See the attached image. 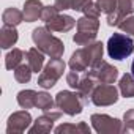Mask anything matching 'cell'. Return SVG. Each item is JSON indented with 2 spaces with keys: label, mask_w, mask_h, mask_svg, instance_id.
<instances>
[{
  "label": "cell",
  "mask_w": 134,
  "mask_h": 134,
  "mask_svg": "<svg viewBox=\"0 0 134 134\" xmlns=\"http://www.w3.org/2000/svg\"><path fill=\"white\" fill-rule=\"evenodd\" d=\"M103 52H104V44L101 41H93V43L74 51L68 65L74 71H79V73L87 71L103 60Z\"/></svg>",
  "instance_id": "cell-1"
},
{
  "label": "cell",
  "mask_w": 134,
  "mask_h": 134,
  "mask_svg": "<svg viewBox=\"0 0 134 134\" xmlns=\"http://www.w3.org/2000/svg\"><path fill=\"white\" fill-rule=\"evenodd\" d=\"M32 40L35 43V46L38 49H41L51 58H62V55L65 52V44H63V41L60 38L54 36L46 25L33 29Z\"/></svg>",
  "instance_id": "cell-2"
},
{
  "label": "cell",
  "mask_w": 134,
  "mask_h": 134,
  "mask_svg": "<svg viewBox=\"0 0 134 134\" xmlns=\"http://www.w3.org/2000/svg\"><path fill=\"white\" fill-rule=\"evenodd\" d=\"M88 104V99L84 98L77 90L70 92V90H62L55 95V107H58L63 114L74 117L79 115L84 110V106Z\"/></svg>",
  "instance_id": "cell-3"
},
{
  "label": "cell",
  "mask_w": 134,
  "mask_h": 134,
  "mask_svg": "<svg viewBox=\"0 0 134 134\" xmlns=\"http://www.w3.org/2000/svg\"><path fill=\"white\" fill-rule=\"evenodd\" d=\"M77 32L73 36V41L77 46H87L93 41H96V35L99 30V21L98 18H90V16H82L76 22Z\"/></svg>",
  "instance_id": "cell-4"
},
{
  "label": "cell",
  "mask_w": 134,
  "mask_h": 134,
  "mask_svg": "<svg viewBox=\"0 0 134 134\" xmlns=\"http://www.w3.org/2000/svg\"><path fill=\"white\" fill-rule=\"evenodd\" d=\"M134 52V41L129 35L114 33L107 41V54L114 60H125Z\"/></svg>",
  "instance_id": "cell-5"
},
{
  "label": "cell",
  "mask_w": 134,
  "mask_h": 134,
  "mask_svg": "<svg viewBox=\"0 0 134 134\" xmlns=\"http://www.w3.org/2000/svg\"><path fill=\"white\" fill-rule=\"evenodd\" d=\"M65 68H66V63L62 58H51L38 76V85L44 90L52 88L57 84V81L63 76Z\"/></svg>",
  "instance_id": "cell-6"
},
{
  "label": "cell",
  "mask_w": 134,
  "mask_h": 134,
  "mask_svg": "<svg viewBox=\"0 0 134 134\" xmlns=\"http://www.w3.org/2000/svg\"><path fill=\"white\" fill-rule=\"evenodd\" d=\"M92 126L99 134H118L123 132V121L107 114H93L90 117Z\"/></svg>",
  "instance_id": "cell-7"
},
{
  "label": "cell",
  "mask_w": 134,
  "mask_h": 134,
  "mask_svg": "<svg viewBox=\"0 0 134 134\" xmlns=\"http://www.w3.org/2000/svg\"><path fill=\"white\" fill-rule=\"evenodd\" d=\"M92 103L98 107L112 106L118 101V88L112 84H99L92 93Z\"/></svg>",
  "instance_id": "cell-8"
},
{
  "label": "cell",
  "mask_w": 134,
  "mask_h": 134,
  "mask_svg": "<svg viewBox=\"0 0 134 134\" xmlns=\"http://www.w3.org/2000/svg\"><path fill=\"white\" fill-rule=\"evenodd\" d=\"M32 123H33L32 115L25 109L13 112L8 117V121H7V134H21V132H25V131H29V128L32 126Z\"/></svg>",
  "instance_id": "cell-9"
},
{
  "label": "cell",
  "mask_w": 134,
  "mask_h": 134,
  "mask_svg": "<svg viewBox=\"0 0 134 134\" xmlns=\"http://www.w3.org/2000/svg\"><path fill=\"white\" fill-rule=\"evenodd\" d=\"M62 117V110L57 112V110H49V112H44L43 115H40L33 125L29 128V132L30 134H46V132H51L54 129V123Z\"/></svg>",
  "instance_id": "cell-10"
},
{
  "label": "cell",
  "mask_w": 134,
  "mask_h": 134,
  "mask_svg": "<svg viewBox=\"0 0 134 134\" xmlns=\"http://www.w3.org/2000/svg\"><path fill=\"white\" fill-rule=\"evenodd\" d=\"M90 73L98 79L99 84H114L118 77V70L104 60H101L98 65L90 68Z\"/></svg>",
  "instance_id": "cell-11"
},
{
  "label": "cell",
  "mask_w": 134,
  "mask_h": 134,
  "mask_svg": "<svg viewBox=\"0 0 134 134\" xmlns=\"http://www.w3.org/2000/svg\"><path fill=\"white\" fill-rule=\"evenodd\" d=\"M134 13V0H118L117 3V10L110 14H107V25L110 27H118V24L131 16Z\"/></svg>",
  "instance_id": "cell-12"
},
{
  "label": "cell",
  "mask_w": 134,
  "mask_h": 134,
  "mask_svg": "<svg viewBox=\"0 0 134 134\" xmlns=\"http://www.w3.org/2000/svg\"><path fill=\"white\" fill-rule=\"evenodd\" d=\"M76 25V21L74 18L68 16V14H57L55 18H52L49 22H46V27L51 30V32H70L73 27Z\"/></svg>",
  "instance_id": "cell-13"
},
{
  "label": "cell",
  "mask_w": 134,
  "mask_h": 134,
  "mask_svg": "<svg viewBox=\"0 0 134 134\" xmlns=\"http://www.w3.org/2000/svg\"><path fill=\"white\" fill-rule=\"evenodd\" d=\"M99 82H98V79L90 73V70L88 71H85L82 76H81V81H79V85H77V92L84 96V98H87L88 101H92L90 98H92V93H93V90L96 88V85H98Z\"/></svg>",
  "instance_id": "cell-14"
},
{
  "label": "cell",
  "mask_w": 134,
  "mask_h": 134,
  "mask_svg": "<svg viewBox=\"0 0 134 134\" xmlns=\"http://www.w3.org/2000/svg\"><path fill=\"white\" fill-rule=\"evenodd\" d=\"M44 5L41 3V0H25L24 2V21L25 22H35L38 19H41V13H43Z\"/></svg>",
  "instance_id": "cell-15"
},
{
  "label": "cell",
  "mask_w": 134,
  "mask_h": 134,
  "mask_svg": "<svg viewBox=\"0 0 134 134\" xmlns=\"http://www.w3.org/2000/svg\"><path fill=\"white\" fill-rule=\"evenodd\" d=\"M19 40V33L16 27L13 25H3L0 30V47L2 49H10L13 47Z\"/></svg>",
  "instance_id": "cell-16"
},
{
  "label": "cell",
  "mask_w": 134,
  "mask_h": 134,
  "mask_svg": "<svg viewBox=\"0 0 134 134\" xmlns=\"http://www.w3.org/2000/svg\"><path fill=\"white\" fill-rule=\"evenodd\" d=\"M44 52L41 49H38L36 46L35 47H30L27 51V63L30 65V68L33 70V73H41L43 71V66H44Z\"/></svg>",
  "instance_id": "cell-17"
},
{
  "label": "cell",
  "mask_w": 134,
  "mask_h": 134,
  "mask_svg": "<svg viewBox=\"0 0 134 134\" xmlns=\"http://www.w3.org/2000/svg\"><path fill=\"white\" fill-rule=\"evenodd\" d=\"M55 134H90V126L85 121H79V123H62L60 126H57Z\"/></svg>",
  "instance_id": "cell-18"
},
{
  "label": "cell",
  "mask_w": 134,
  "mask_h": 134,
  "mask_svg": "<svg viewBox=\"0 0 134 134\" xmlns=\"http://www.w3.org/2000/svg\"><path fill=\"white\" fill-rule=\"evenodd\" d=\"M25 58H27V52H24L22 49L13 47V51H10L5 57V68L14 71L21 63H24Z\"/></svg>",
  "instance_id": "cell-19"
},
{
  "label": "cell",
  "mask_w": 134,
  "mask_h": 134,
  "mask_svg": "<svg viewBox=\"0 0 134 134\" xmlns=\"http://www.w3.org/2000/svg\"><path fill=\"white\" fill-rule=\"evenodd\" d=\"M93 2V0H54V5L60 10H74V11H84V8Z\"/></svg>",
  "instance_id": "cell-20"
},
{
  "label": "cell",
  "mask_w": 134,
  "mask_h": 134,
  "mask_svg": "<svg viewBox=\"0 0 134 134\" xmlns=\"http://www.w3.org/2000/svg\"><path fill=\"white\" fill-rule=\"evenodd\" d=\"M2 21H3V25H13V27H16V25H19L24 21V13L21 10L14 8V7L7 8L3 11V14H2Z\"/></svg>",
  "instance_id": "cell-21"
},
{
  "label": "cell",
  "mask_w": 134,
  "mask_h": 134,
  "mask_svg": "<svg viewBox=\"0 0 134 134\" xmlns=\"http://www.w3.org/2000/svg\"><path fill=\"white\" fill-rule=\"evenodd\" d=\"M36 95H38V92H35V90H21L16 96L18 104L22 109H32L36 106Z\"/></svg>",
  "instance_id": "cell-22"
},
{
  "label": "cell",
  "mask_w": 134,
  "mask_h": 134,
  "mask_svg": "<svg viewBox=\"0 0 134 134\" xmlns=\"http://www.w3.org/2000/svg\"><path fill=\"white\" fill-rule=\"evenodd\" d=\"M118 90H120L121 96H125V98H134V76L129 74V73H125L120 77Z\"/></svg>",
  "instance_id": "cell-23"
},
{
  "label": "cell",
  "mask_w": 134,
  "mask_h": 134,
  "mask_svg": "<svg viewBox=\"0 0 134 134\" xmlns=\"http://www.w3.org/2000/svg\"><path fill=\"white\" fill-rule=\"evenodd\" d=\"M54 106H55V99H52V96L49 93L38 92V95H36V106L35 107H38L43 112H49V110L54 109Z\"/></svg>",
  "instance_id": "cell-24"
},
{
  "label": "cell",
  "mask_w": 134,
  "mask_h": 134,
  "mask_svg": "<svg viewBox=\"0 0 134 134\" xmlns=\"http://www.w3.org/2000/svg\"><path fill=\"white\" fill-rule=\"evenodd\" d=\"M32 73H33V70L30 68L29 63H21L18 68L14 70V79L19 84H27L32 79Z\"/></svg>",
  "instance_id": "cell-25"
},
{
  "label": "cell",
  "mask_w": 134,
  "mask_h": 134,
  "mask_svg": "<svg viewBox=\"0 0 134 134\" xmlns=\"http://www.w3.org/2000/svg\"><path fill=\"white\" fill-rule=\"evenodd\" d=\"M118 29H120L123 33L129 35L131 38H134V16H128V18H125V19L118 24Z\"/></svg>",
  "instance_id": "cell-26"
},
{
  "label": "cell",
  "mask_w": 134,
  "mask_h": 134,
  "mask_svg": "<svg viewBox=\"0 0 134 134\" xmlns=\"http://www.w3.org/2000/svg\"><path fill=\"white\" fill-rule=\"evenodd\" d=\"M123 132H134V107L123 115Z\"/></svg>",
  "instance_id": "cell-27"
},
{
  "label": "cell",
  "mask_w": 134,
  "mask_h": 134,
  "mask_svg": "<svg viewBox=\"0 0 134 134\" xmlns=\"http://www.w3.org/2000/svg\"><path fill=\"white\" fill-rule=\"evenodd\" d=\"M96 3L101 10V13L104 14H110L117 10V3H118V0H96Z\"/></svg>",
  "instance_id": "cell-28"
},
{
  "label": "cell",
  "mask_w": 134,
  "mask_h": 134,
  "mask_svg": "<svg viewBox=\"0 0 134 134\" xmlns=\"http://www.w3.org/2000/svg\"><path fill=\"white\" fill-rule=\"evenodd\" d=\"M58 13H60V10H58L55 5H52V7H51V5H49V7H44V8H43V13H41V21L46 24V22H49L52 18H55Z\"/></svg>",
  "instance_id": "cell-29"
},
{
  "label": "cell",
  "mask_w": 134,
  "mask_h": 134,
  "mask_svg": "<svg viewBox=\"0 0 134 134\" xmlns=\"http://www.w3.org/2000/svg\"><path fill=\"white\" fill-rule=\"evenodd\" d=\"M79 81H81V74H79V71L71 70L68 74H66V84H68L71 88H74V90H77Z\"/></svg>",
  "instance_id": "cell-30"
},
{
  "label": "cell",
  "mask_w": 134,
  "mask_h": 134,
  "mask_svg": "<svg viewBox=\"0 0 134 134\" xmlns=\"http://www.w3.org/2000/svg\"><path fill=\"white\" fill-rule=\"evenodd\" d=\"M84 16H90V18H99V14H101V10H99V7H98V3L96 2H90L85 8H84Z\"/></svg>",
  "instance_id": "cell-31"
},
{
  "label": "cell",
  "mask_w": 134,
  "mask_h": 134,
  "mask_svg": "<svg viewBox=\"0 0 134 134\" xmlns=\"http://www.w3.org/2000/svg\"><path fill=\"white\" fill-rule=\"evenodd\" d=\"M131 74L134 76V60H132V63H131Z\"/></svg>",
  "instance_id": "cell-32"
}]
</instances>
